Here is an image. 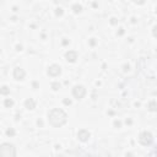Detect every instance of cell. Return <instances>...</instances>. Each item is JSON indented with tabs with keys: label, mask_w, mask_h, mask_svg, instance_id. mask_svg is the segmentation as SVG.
Returning <instances> with one entry per match:
<instances>
[{
	"label": "cell",
	"mask_w": 157,
	"mask_h": 157,
	"mask_svg": "<svg viewBox=\"0 0 157 157\" xmlns=\"http://www.w3.org/2000/svg\"><path fill=\"white\" fill-rule=\"evenodd\" d=\"M4 104L6 107H12V104H14V101H12V99H10V98H8V99H5Z\"/></svg>",
	"instance_id": "8fae6325"
},
{
	"label": "cell",
	"mask_w": 157,
	"mask_h": 157,
	"mask_svg": "<svg viewBox=\"0 0 157 157\" xmlns=\"http://www.w3.org/2000/svg\"><path fill=\"white\" fill-rule=\"evenodd\" d=\"M25 106H26L27 109H34V107H36V102L33 101L32 98H28V99H26V102H25Z\"/></svg>",
	"instance_id": "9c48e42d"
},
{
	"label": "cell",
	"mask_w": 157,
	"mask_h": 157,
	"mask_svg": "<svg viewBox=\"0 0 157 157\" xmlns=\"http://www.w3.org/2000/svg\"><path fill=\"white\" fill-rule=\"evenodd\" d=\"M156 12H157V8H156Z\"/></svg>",
	"instance_id": "ffe728a7"
},
{
	"label": "cell",
	"mask_w": 157,
	"mask_h": 157,
	"mask_svg": "<svg viewBox=\"0 0 157 157\" xmlns=\"http://www.w3.org/2000/svg\"><path fill=\"white\" fill-rule=\"evenodd\" d=\"M52 87H53V90H55L56 91V90H59L60 88V83L59 82H54L53 85H52Z\"/></svg>",
	"instance_id": "5bb4252c"
},
{
	"label": "cell",
	"mask_w": 157,
	"mask_h": 157,
	"mask_svg": "<svg viewBox=\"0 0 157 157\" xmlns=\"http://www.w3.org/2000/svg\"><path fill=\"white\" fill-rule=\"evenodd\" d=\"M25 75H26V73H25V70L21 69V68H15V69H14V77H15V80H17V81L23 80V79H25Z\"/></svg>",
	"instance_id": "8992f818"
},
{
	"label": "cell",
	"mask_w": 157,
	"mask_h": 157,
	"mask_svg": "<svg viewBox=\"0 0 157 157\" xmlns=\"http://www.w3.org/2000/svg\"><path fill=\"white\" fill-rule=\"evenodd\" d=\"M114 125H116V126H120V122H116V123H114Z\"/></svg>",
	"instance_id": "d6986e66"
},
{
	"label": "cell",
	"mask_w": 157,
	"mask_h": 157,
	"mask_svg": "<svg viewBox=\"0 0 157 157\" xmlns=\"http://www.w3.org/2000/svg\"><path fill=\"white\" fill-rule=\"evenodd\" d=\"M152 33H153V36H155V37H157V26H155V27H153Z\"/></svg>",
	"instance_id": "e0dca14e"
},
{
	"label": "cell",
	"mask_w": 157,
	"mask_h": 157,
	"mask_svg": "<svg viewBox=\"0 0 157 157\" xmlns=\"http://www.w3.org/2000/svg\"><path fill=\"white\" fill-rule=\"evenodd\" d=\"M81 10H82L81 5H79V4H75L74 5V11H75V12H80Z\"/></svg>",
	"instance_id": "4fadbf2b"
},
{
	"label": "cell",
	"mask_w": 157,
	"mask_h": 157,
	"mask_svg": "<svg viewBox=\"0 0 157 157\" xmlns=\"http://www.w3.org/2000/svg\"><path fill=\"white\" fill-rule=\"evenodd\" d=\"M64 103L65 104H70L71 102H70V99H64Z\"/></svg>",
	"instance_id": "ac0fdd59"
},
{
	"label": "cell",
	"mask_w": 157,
	"mask_h": 157,
	"mask_svg": "<svg viewBox=\"0 0 157 157\" xmlns=\"http://www.w3.org/2000/svg\"><path fill=\"white\" fill-rule=\"evenodd\" d=\"M0 155L1 157H16V147L12 144L4 142L0 147Z\"/></svg>",
	"instance_id": "7a4b0ae2"
},
{
	"label": "cell",
	"mask_w": 157,
	"mask_h": 157,
	"mask_svg": "<svg viewBox=\"0 0 157 157\" xmlns=\"http://www.w3.org/2000/svg\"><path fill=\"white\" fill-rule=\"evenodd\" d=\"M6 134L9 135V136H10V135L12 136V135H15V130H14V129H9L8 131H6Z\"/></svg>",
	"instance_id": "9a60e30c"
},
{
	"label": "cell",
	"mask_w": 157,
	"mask_h": 157,
	"mask_svg": "<svg viewBox=\"0 0 157 157\" xmlns=\"http://www.w3.org/2000/svg\"><path fill=\"white\" fill-rule=\"evenodd\" d=\"M9 92H10V90L8 86H3L1 87V95H8Z\"/></svg>",
	"instance_id": "7c38bea8"
},
{
	"label": "cell",
	"mask_w": 157,
	"mask_h": 157,
	"mask_svg": "<svg viewBox=\"0 0 157 157\" xmlns=\"http://www.w3.org/2000/svg\"><path fill=\"white\" fill-rule=\"evenodd\" d=\"M77 138L81 140V141H87L88 139H90V133H88L87 130L85 129H81L80 131L77 133Z\"/></svg>",
	"instance_id": "ba28073f"
},
{
	"label": "cell",
	"mask_w": 157,
	"mask_h": 157,
	"mask_svg": "<svg viewBox=\"0 0 157 157\" xmlns=\"http://www.w3.org/2000/svg\"><path fill=\"white\" fill-rule=\"evenodd\" d=\"M148 111H151V112H156L157 111V102L155 101H151L150 103H148Z\"/></svg>",
	"instance_id": "30bf717a"
},
{
	"label": "cell",
	"mask_w": 157,
	"mask_h": 157,
	"mask_svg": "<svg viewBox=\"0 0 157 157\" xmlns=\"http://www.w3.org/2000/svg\"><path fill=\"white\" fill-rule=\"evenodd\" d=\"M55 14L58 15V16H61V15H63V10H61V9H56Z\"/></svg>",
	"instance_id": "2e32d148"
},
{
	"label": "cell",
	"mask_w": 157,
	"mask_h": 157,
	"mask_svg": "<svg viewBox=\"0 0 157 157\" xmlns=\"http://www.w3.org/2000/svg\"><path fill=\"white\" fill-rule=\"evenodd\" d=\"M60 73H61V69H60L59 65L56 64L51 65L49 69H48V75L49 76H58V75H60Z\"/></svg>",
	"instance_id": "5b68a950"
},
{
	"label": "cell",
	"mask_w": 157,
	"mask_h": 157,
	"mask_svg": "<svg viewBox=\"0 0 157 157\" xmlns=\"http://www.w3.org/2000/svg\"><path fill=\"white\" fill-rule=\"evenodd\" d=\"M86 95V88L81 86V85H76L74 88H73V96H74L76 99H81L83 98V96Z\"/></svg>",
	"instance_id": "277c9868"
},
{
	"label": "cell",
	"mask_w": 157,
	"mask_h": 157,
	"mask_svg": "<svg viewBox=\"0 0 157 157\" xmlns=\"http://www.w3.org/2000/svg\"><path fill=\"white\" fill-rule=\"evenodd\" d=\"M139 141L140 144H142L144 146H148V145H151L153 141V138H152V134L151 133H148V131H144L140 134L139 136Z\"/></svg>",
	"instance_id": "3957f363"
},
{
	"label": "cell",
	"mask_w": 157,
	"mask_h": 157,
	"mask_svg": "<svg viewBox=\"0 0 157 157\" xmlns=\"http://www.w3.org/2000/svg\"><path fill=\"white\" fill-rule=\"evenodd\" d=\"M48 119H49V123L54 128H59V126H61V125H64L66 123L68 114L63 109H60V108H54V109H52L49 112Z\"/></svg>",
	"instance_id": "6da1fadb"
},
{
	"label": "cell",
	"mask_w": 157,
	"mask_h": 157,
	"mask_svg": "<svg viewBox=\"0 0 157 157\" xmlns=\"http://www.w3.org/2000/svg\"><path fill=\"white\" fill-rule=\"evenodd\" d=\"M65 58H66L68 61L74 63V61H76V59H77V53H76L75 51H69V52L65 53Z\"/></svg>",
	"instance_id": "52a82bcc"
}]
</instances>
